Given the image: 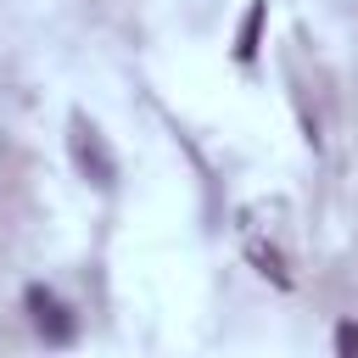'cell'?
<instances>
[{
	"instance_id": "3957f363",
	"label": "cell",
	"mask_w": 358,
	"mask_h": 358,
	"mask_svg": "<svg viewBox=\"0 0 358 358\" xmlns=\"http://www.w3.org/2000/svg\"><path fill=\"white\" fill-rule=\"evenodd\" d=\"M263 17H268V6H263V0H252V6H246V17H241V34H235V62H241V67H252V62H257Z\"/></svg>"
},
{
	"instance_id": "7a4b0ae2",
	"label": "cell",
	"mask_w": 358,
	"mask_h": 358,
	"mask_svg": "<svg viewBox=\"0 0 358 358\" xmlns=\"http://www.w3.org/2000/svg\"><path fill=\"white\" fill-rule=\"evenodd\" d=\"M28 319H34V330L50 341V347H67L73 336H78V319L67 313V302L56 296V291H45V285H28Z\"/></svg>"
},
{
	"instance_id": "6da1fadb",
	"label": "cell",
	"mask_w": 358,
	"mask_h": 358,
	"mask_svg": "<svg viewBox=\"0 0 358 358\" xmlns=\"http://www.w3.org/2000/svg\"><path fill=\"white\" fill-rule=\"evenodd\" d=\"M67 151H73V168H78L95 190H112V185H117V157H112L106 134H101L84 112H73V123H67Z\"/></svg>"
},
{
	"instance_id": "277c9868",
	"label": "cell",
	"mask_w": 358,
	"mask_h": 358,
	"mask_svg": "<svg viewBox=\"0 0 358 358\" xmlns=\"http://www.w3.org/2000/svg\"><path fill=\"white\" fill-rule=\"evenodd\" d=\"M336 352L341 358H358V324H341L336 330Z\"/></svg>"
}]
</instances>
